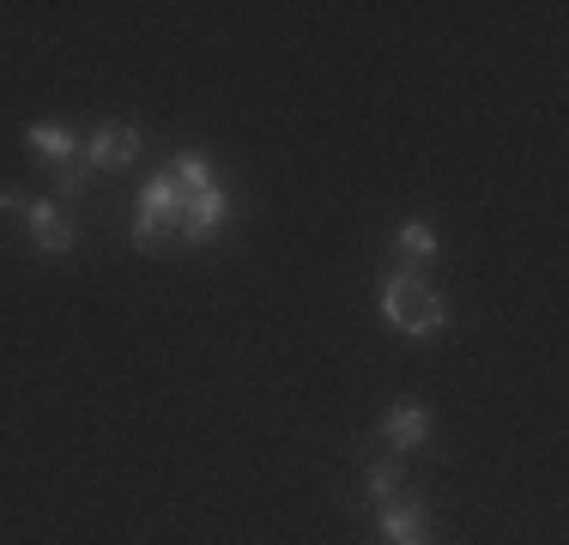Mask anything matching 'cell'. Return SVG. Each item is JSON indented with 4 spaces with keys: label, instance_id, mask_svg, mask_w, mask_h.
I'll return each mask as SVG.
<instances>
[{
    "label": "cell",
    "instance_id": "cell-13",
    "mask_svg": "<svg viewBox=\"0 0 569 545\" xmlns=\"http://www.w3.org/2000/svg\"><path fill=\"white\" fill-rule=\"evenodd\" d=\"M24 207H31V200H24L19 188H0V212H24Z\"/></svg>",
    "mask_w": 569,
    "mask_h": 545
},
{
    "label": "cell",
    "instance_id": "cell-4",
    "mask_svg": "<svg viewBox=\"0 0 569 545\" xmlns=\"http://www.w3.org/2000/svg\"><path fill=\"white\" fill-rule=\"evenodd\" d=\"M86 158L103 164V170H128V164L140 158V128H133V121H110V128H98V133H91V146H86Z\"/></svg>",
    "mask_w": 569,
    "mask_h": 545
},
{
    "label": "cell",
    "instance_id": "cell-2",
    "mask_svg": "<svg viewBox=\"0 0 569 545\" xmlns=\"http://www.w3.org/2000/svg\"><path fill=\"white\" fill-rule=\"evenodd\" d=\"M170 230H182V182H176V176H158V182H146V195H140L133 242H140V249H158Z\"/></svg>",
    "mask_w": 569,
    "mask_h": 545
},
{
    "label": "cell",
    "instance_id": "cell-11",
    "mask_svg": "<svg viewBox=\"0 0 569 545\" xmlns=\"http://www.w3.org/2000/svg\"><path fill=\"white\" fill-rule=\"evenodd\" d=\"M395 490H400V473L388 467V460H382V467H370V497H376V503H388Z\"/></svg>",
    "mask_w": 569,
    "mask_h": 545
},
{
    "label": "cell",
    "instance_id": "cell-8",
    "mask_svg": "<svg viewBox=\"0 0 569 545\" xmlns=\"http://www.w3.org/2000/svg\"><path fill=\"white\" fill-rule=\"evenodd\" d=\"M31 152H43L49 164H67V158H73V133L43 121V128H31Z\"/></svg>",
    "mask_w": 569,
    "mask_h": 545
},
{
    "label": "cell",
    "instance_id": "cell-1",
    "mask_svg": "<svg viewBox=\"0 0 569 545\" xmlns=\"http://www.w3.org/2000/svg\"><path fill=\"white\" fill-rule=\"evenodd\" d=\"M382 316L395 321V327H406V334H437L442 321V297L430 291L425 279H412V272H400V279H388L382 285Z\"/></svg>",
    "mask_w": 569,
    "mask_h": 545
},
{
    "label": "cell",
    "instance_id": "cell-6",
    "mask_svg": "<svg viewBox=\"0 0 569 545\" xmlns=\"http://www.w3.org/2000/svg\"><path fill=\"white\" fill-rule=\"evenodd\" d=\"M382 534H388V545H430V527H425L418 503H382Z\"/></svg>",
    "mask_w": 569,
    "mask_h": 545
},
{
    "label": "cell",
    "instance_id": "cell-9",
    "mask_svg": "<svg viewBox=\"0 0 569 545\" xmlns=\"http://www.w3.org/2000/svg\"><path fill=\"white\" fill-rule=\"evenodd\" d=\"M176 182H182V195H194V188H207L212 182V164L207 158H200V152H182V158H176Z\"/></svg>",
    "mask_w": 569,
    "mask_h": 545
},
{
    "label": "cell",
    "instance_id": "cell-10",
    "mask_svg": "<svg viewBox=\"0 0 569 545\" xmlns=\"http://www.w3.org/2000/svg\"><path fill=\"white\" fill-rule=\"evenodd\" d=\"M400 249H406V261H430V255H437V230L430 225H400Z\"/></svg>",
    "mask_w": 569,
    "mask_h": 545
},
{
    "label": "cell",
    "instance_id": "cell-12",
    "mask_svg": "<svg viewBox=\"0 0 569 545\" xmlns=\"http://www.w3.org/2000/svg\"><path fill=\"white\" fill-rule=\"evenodd\" d=\"M56 170H61V195H79V188H86V164L67 158V164H56Z\"/></svg>",
    "mask_w": 569,
    "mask_h": 545
},
{
    "label": "cell",
    "instance_id": "cell-5",
    "mask_svg": "<svg viewBox=\"0 0 569 545\" xmlns=\"http://www.w3.org/2000/svg\"><path fill=\"white\" fill-rule=\"evenodd\" d=\"M24 218H31V237H37V249H43V255H67V249H73V225L61 218L56 200H31Z\"/></svg>",
    "mask_w": 569,
    "mask_h": 545
},
{
    "label": "cell",
    "instance_id": "cell-7",
    "mask_svg": "<svg viewBox=\"0 0 569 545\" xmlns=\"http://www.w3.org/2000/svg\"><path fill=\"white\" fill-rule=\"evenodd\" d=\"M382 436L395 448H425V436H430V413L425 406H395V413L382 418Z\"/></svg>",
    "mask_w": 569,
    "mask_h": 545
},
{
    "label": "cell",
    "instance_id": "cell-3",
    "mask_svg": "<svg viewBox=\"0 0 569 545\" xmlns=\"http://www.w3.org/2000/svg\"><path fill=\"white\" fill-rule=\"evenodd\" d=\"M224 212H230V195L219 182H207V188H194V195H182V237L188 242H207L212 230L224 225Z\"/></svg>",
    "mask_w": 569,
    "mask_h": 545
}]
</instances>
